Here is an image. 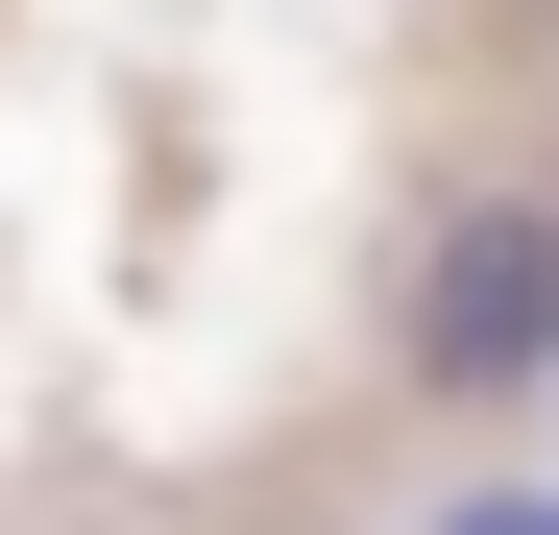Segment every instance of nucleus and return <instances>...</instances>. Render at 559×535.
I'll return each instance as SVG.
<instances>
[{"label":"nucleus","instance_id":"2","mask_svg":"<svg viewBox=\"0 0 559 535\" xmlns=\"http://www.w3.org/2000/svg\"><path fill=\"white\" fill-rule=\"evenodd\" d=\"M438 535H559V487H462V511H438Z\"/></svg>","mask_w":559,"mask_h":535},{"label":"nucleus","instance_id":"1","mask_svg":"<svg viewBox=\"0 0 559 535\" xmlns=\"http://www.w3.org/2000/svg\"><path fill=\"white\" fill-rule=\"evenodd\" d=\"M414 390H438V414L559 390V195H462V219L414 243Z\"/></svg>","mask_w":559,"mask_h":535}]
</instances>
